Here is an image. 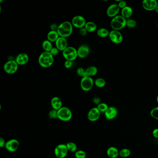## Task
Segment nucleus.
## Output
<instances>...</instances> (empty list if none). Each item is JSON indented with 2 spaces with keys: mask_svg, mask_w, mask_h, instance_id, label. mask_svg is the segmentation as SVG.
Listing matches in <instances>:
<instances>
[{
  "mask_svg": "<svg viewBox=\"0 0 158 158\" xmlns=\"http://www.w3.org/2000/svg\"><path fill=\"white\" fill-rule=\"evenodd\" d=\"M73 25L69 21H65L58 25L57 32L59 37L67 38L70 36L73 32Z\"/></svg>",
  "mask_w": 158,
  "mask_h": 158,
  "instance_id": "obj_1",
  "label": "nucleus"
},
{
  "mask_svg": "<svg viewBox=\"0 0 158 158\" xmlns=\"http://www.w3.org/2000/svg\"><path fill=\"white\" fill-rule=\"evenodd\" d=\"M54 61V56L50 52L44 51L38 57V64L43 68H49L53 65Z\"/></svg>",
  "mask_w": 158,
  "mask_h": 158,
  "instance_id": "obj_2",
  "label": "nucleus"
},
{
  "mask_svg": "<svg viewBox=\"0 0 158 158\" xmlns=\"http://www.w3.org/2000/svg\"><path fill=\"white\" fill-rule=\"evenodd\" d=\"M127 19L122 16H117L111 21V28L114 30L119 31L126 26Z\"/></svg>",
  "mask_w": 158,
  "mask_h": 158,
  "instance_id": "obj_3",
  "label": "nucleus"
},
{
  "mask_svg": "<svg viewBox=\"0 0 158 158\" xmlns=\"http://www.w3.org/2000/svg\"><path fill=\"white\" fill-rule=\"evenodd\" d=\"M62 55L65 60L73 62L78 57L77 49L73 46H68L62 52Z\"/></svg>",
  "mask_w": 158,
  "mask_h": 158,
  "instance_id": "obj_4",
  "label": "nucleus"
},
{
  "mask_svg": "<svg viewBox=\"0 0 158 158\" xmlns=\"http://www.w3.org/2000/svg\"><path fill=\"white\" fill-rule=\"evenodd\" d=\"M58 119L63 122H68L71 120L73 113L71 110L66 107H62L58 110Z\"/></svg>",
  "mask_w": 158,
  "mask_h": 158,
  "instance_id": "obj_5",
  "label": "nucleus"
},
{
  "mask_svg": "<svg viewBox=\"0 0 158 158\" xmlns=\"http://www.w3.org/2000/svg\"><path fill=\"white\" fill-rule=\"evenodd\" d=\"M94 81L91 77L85 76L82 78L80 81V87L83 91H90L93 87Z\"/></svg>",
  "mask_w": 158,
  "mask_h": 158,
  "instance_id": "obj_6",
  "label": "nucleus"
},
{
  "mask_svg": "<svg viewBox=\"0 0 158 158\" xmlns=\"http://www.w3.org/2000/svg\"><path fill=\"white\" fill-rule=\"evenodd\" d=\"M19 65L15 60H9L5 63L4 69L6 73L8 74H14L16 73L18 69Z\"/></svg>",
  "mask_w": 158,
  "mask_h": 158,
  "instance_id": "obj_7",
  "label": "nucleus"
},
{
  "mask_svg": "<svg viewBox=\"0 0 158 158\" xmlns=\"http://www.w3.org/2000/svg\"><path fill=\"white\" fill-rule=\"evenodd\" d=\"M68 152L66 144H58L54 149V154L57 158H65L67 156Z\"/></svg>",
  "mask_w": 158,
  "mask_h": 158,
  "instance_id": "obj_8",
  "label": "nucleus"
},
{
  "mask_svg": "<svg viewBox=\"0 0 158 158\" xmlns=\"http://www.w3.org/2000/svg\"><path fill=\"white\" fill-rule=\"evenodd\" d=\"M85 19L81 16H76L74 17L71 20V23L73 26L77 28H84L86 23Z\"/></svg>",
  "mask_w": 158,
  "mask_h": 158,
  "instance_id": "obj_9",
  "label": "nucleus"
},
{
  "mask_svg": "<svg viewBox=\"0 0 158 158\" xmlns=\"http://www.w3.org/2000/svg\"><path fill=\"white\" fill-rule=\"evenodd\" d=\"M20 147V142L17 139H10L6 143L5 148L7 151L10 152L16 151Z\"/></svg>",
  "mask_w": 158,
  "mask_h": 158,
  "instance_id": "obj_10",
  "label": "nucleus"
},
{
  "mask_svg": "<svg viewBox=\"0 0 158 158\" xmlns=\"http://www.w3.org/2000/svg\"><path fill=\"white\" fill-rule=\"evenodd\" d=\"M109 37L110 41L115 44H120L123 41V36L119 31L113 30L110 32Z\"/></svg>",
  "mask_w": 158,
  "mask_h": 158,
  "instance_id": "obj_11",
  "label": "nucleus"
},
{
  "mask_svg": "<svg viewBox=\"0 0 158 158\" xmlns=\"http://www.w3.org/2000/svg\"><path fill=\"white\" fill-rule=\"evenodd\" d=\"M101 115V112L97 107L92 108L89 110L87 115L88 120L90 122H95L99 119Z\"/></svg>",
  "mask_w": 158,
  "mask_h": 158,
  "instance_id": "obj_12",
  "label": "nucleus"
},
{
  "mask_svg": "<svg viewBox=\"0 0 158 158\" xmlns=\"http://www.w3.org/2000/svg\"><path fill=\"white\" fill-rule=\"evenodd\" d=\"M78 57L85 58L87 57L90 53V49L87 45H82L77 49Z\"/></svg>",
  "mask_w": 158,
  "mask_h": 158,
  "instance_id": "obj_13",
  "label": "nucleus"
},
{
  "mask_svg": "<svg viewBox=\"0 0 158 158\" xmlns=\"http://www.w3.org/2000/svg\"><path fill=\"white\" fill-rule=\"evenodd\" d=\"M118 115V110L115 107H109L108 110L104 113L105 117L108 121L113 120L117 117Z\"/></svg>",
  "mask_w": 158,
  "mask_h": 158,
  "instance_id": "obj_14",
  "label": "nucleus"
},
{
  "mask_svg": "<svg viewBox=\"0 0 158 158\" xmlns=\"http://www.w3.org/2000/svg\"><path fill=\"white\" fill-rule=\"evenodd\" d=\"M143 8L148 11L155 10L158 6V2L156 0H144L142 2Z\"/></svg>",
  "mask_w": 158,
  "mask_h": 158,
  "instance_id": "obj_15",
  "label": "nucleus"
},
{
  "mask_svg": "<svg viewBox=\"0 0 158 158\" xmlns=\"http://www.w3.org/2000/svg\"><path fill=\"white\" fill-rule=\"evenodd\" d=\"M28 55L24 53H20L18 54L15 60L19 65H24L29 61Z\"/></svg>",
  "mask_w": 158,
  "mask_h": 158,
  "instance_id": "obj_16",
  "label": "nucleus"
},
{
  "mask_svg": "<svg viewBox=\"0 0 158 158\" xmlns=\"http://www.w3.org/2000/svg\"><path fill=\"white\" fill-rule=\"evenodd\" d=\"M120 8L118 5L115 4H113L108 7L107 10V14L110 17H115L117 16L120 11Z\"/></svg>",
  "mask_w": 158,
  "mask_h": 158,
  "instance_id": "obj_17",
  "label": "nucleus"
},
{
  "mask_svg": "<svg viewBox=\"0 0 158 158\" xmlns=\"http://www.w3.org/2000/svg\"><path fill=\"white\" fill-rule=\"evenodd\" d=\"M56 47L59 50V51H64L68 47V41L65 38L59 37L55 42Z\"/></svg>",
  "mask_w": 158,
  "mask_h": 158,
  "instance_id": "obj_18",
  "label": "nucleus"
},
{
  "mask_svg": "<svg viewBox=\"0 0 158 158\" xmlns=\"http://www.w3.org/2000/svg\"><path fill=\"white\" fill-rule=\"evenodd\" d=\"M51 105L53 110H58L63 107L62 102L60 98L58 97H54L51 99Z\"/></svg>",
  "mask_w": 158,
  "mask_h": 158,
  "instance_id": "obj_19",
  "label": "nucleus"
},
{
  "mask_svg": "<svg viewBox=\"0 0 158 158\" xmlns=\"http://www.w3.org/2000/svg\"><path fill=\"white\" fill-rule=\"evenodd\" d=\"M107 155L110 158H117L119 156V151L115 147H110L107 150Z\"/></svg>",
  "mask_w": 158,
  "mask_h": 158,
  "instance_id": "obj_20",
  "label": "nucleus"
},
{
  "mask_svg": "<svg viewBox=\"0 0 158 158\" xmlns=\"http://www.w3.org/2000/svg\"><path fill=\"white\" fill-rule=\"evenodd\" d=\"M121 14V16L125 18V19H129L132 16L133 14V9L130 6H126L122 9Z\"/></svg>",
  "mask_w": 158,
  "mask_h": 158,
  "instance_id": "obj_21",
  "label": "nucleus"
},
{
  "mask_svg": "<svg viewBox=\"0 0 158 158\" xmlns=\"http://www.w3.org/2000/svg\"><path fill=\"white\" fill-rule=\"evenodd\" d=\"M59 37V35L57 31L51 30L47 35V40L51 42H56Z\"/></svg>",
  "mask_w": 158,
  "mask_h": 158,
  "instance_id": "obj_22",
  "label": "nucleus"
},
{
  "mask_svg": "<svg viewBox=\"0 0 158 158\" xmlns=\"http://www.w3.org/2000/svg\"><path fill=\"white\" fill-rule=\"evenodd\" d=\"M86 75L88 77H93L97 75L98 73V69L97 67L95 66H90L85 69Z\"/></svg>",
  "mask_w": 158,
  "mask_h": 158,
  "instance_id": "obj_23",
  "label": "nucleus"
},
{
  "mask_svg": "<svg viewBox=\"0 0 158 158\" xmlns=\"http://www.w3.org/2000/svg\"><path fill=\"white\" fill-rule=\"evenodd\" d=\"M85 28L89 33L95 32L97 29V25L96 23L93 21H88L86 22L85 26Z\"/></svg>",
  "mask_w": 158,
  "mask_h": 158,
  "instance_id": "obj_24",
  "label": "nucleus"
},
{
  "mask_svg": "<svg viewBox=\"0 0 158 158\" xmlns=\"http://www.w3.org/2000/svg\"><path fill=\"white\" fill-rule=\"evenodd\" d=\"M42 47L44 52H50L53 47L52 42L48 40L43 41L42 44Z\"/></svg>",
  "mask_w": 158,
  "mask_h": 158,
  "instance_id": "obj_25",
  "label": "nucleus"
},
{
  "mask_svg": "<svg viewBox=\"0 0 158 158\" xmlns=\"http://www.w3.org/2000/svg\"><path fill=\"white\" fill-rule=\"evenodd\" d=\"M110 32L108 30L105 28H101L97 31V35L101 38H105L109 36Z\"/></svg>",
  "mask_w": 158,
  "mask_h": 158,
  "instance_id": "obj_26",
  "label": "nucleus"
},
{
  "mask_svg": "<svg viewBox=\"0 0 158 158\" xmlns=\"http://www.w3.org/2000/svg\"><path fill=\"white\" fill-rule=\"evenodd\" d=\"M66 147L68 152H70L71 153L76 152L78 150V147L76 143L73 142H69L66 144Z\"/></svg>",
  "mask_w": 158,
  "mask_h": 158,
  "instance_id": "obj_27",
  "label": "nucleus"
},
{
  "mask_svg": "<svg viewBox=\"0 0 158 158\" xmlns=\"http://www.w3.org/2000/svg\"><path fill=\"white\" fill-rule=\"evenodd\" d=\"M131 151L128 148H123L119 151V156L122 158H127L130 155Z\"/></svg>",
  "mask_w": 158,
  "mask_h": 158,
  "instance_id": "obj_28",
  "label": "nucleus"
},
{
  "mask_svg": "<svg viewBox=\"0 0 158 158\" xmlns=\"http://www.w3.org/2000/svg\"><path fill=\"white\" fill-rule=\"evenodd\" d=\"M94 85L98 88H102L105 85V80L101 78H98L95 81Z\"/></svg>",
  "mask_w": 158,
  "mask_h": 158,
  "instance_id": "obj_29",
  "label": "nucleus"
},
{
  "mask_svg": "<svg viewBox=\"0 0 158 158\" xmlns=\"http://www.w3.org/2000/svg\"><path fill=\"white\" fill-rule=\"evenodd\" d=\"M97 107L101 113H105L107 110H108L109 107L106 103L101 102L97 106Z\"/></svg>",
  "mask_w": 158,
  "mask_h": 158,
  "instance_id": "obj_30",
  "label": "nucleus"
},
{
  "mask_svg": "<svg viewBox=\"0 0 158 158\" xmlns=\"http://www.w3.org/2000/svg\"><path fill=\"white\" fill-rule=\"evenodd\" d=\"M75 156L76 158H86V153L82 150H78L75 152Z\"/></svg>",
  "mask_w": 158,
  "mask_h": 158,
  "instance_id": "obj_31",
  "label": "nucleus"
},
{
  "mask_svg": "<svg viewBox=\"0 0 158 158\" xmlns=\"http://www.w3.org/2000/svg\"><path fill=\"white\" fill-rule=\"evenodd\" d=\"M150 114L151 117L154 119L158 120V106L152 109L150 112Z\"/></svg>",
  "mask_w": 158,
  "mask_h": 158,
  "instance_id": "obj_32",
  "label": "nucleus"
},
{
  "mask_svg": "<svg viewBox=\"0 0 158 158\" xmlns=\"http://www.w3.org/2000/svg\"><path fill=\"white\" fill-rule=\"evenodd\" d=\"M48 117L51 119H58V110H52L48 113Z\"/></svg>",
  "mask_w": 158,
  "mask_h": 158,
  "instance_id": "obj_33",
  "label": "nucleus"
},
{
  "mask_svg": "<svg viewBox=\"0 0 158 158\" xmlns=\"http://www.w3.org/2000/svg\"><path fill=\"white\" fill-rule=\"evenodd\" d=\"M77 75L79 77H81L82 78L86 76V75L85 70L82 67H79L76 70Z\"/></svg>",
  "mask_w": 158,
  "mask_h": 158,
  "instance_id": "obj_34",
  "label": "nucleus"
},
{
  "mask_svg": "<svg viewBox=\"0 0 158 158\" xmlns=\"http://www.w3.org/2000/svg\"><path fill=\"white\" fill-rule=\"evenodd\" d=\"M126 26L129 28H135L136 26V22L135 20L132 19H127V20Z\"/></svg>",
  "mask_w": 158,
  "mask_h": 158,
  "instance_id": "obj_35",
  "label": "nucleus"
},
{
  "mask_svg": "<svg viewBox=\"0 0 158 158\" xmlns=\"http://www.w3.org/2000/svg\"><path fill=\"white\" fill-rule=\"evenodd\" d=\"M59 50L56 47H53L52 49L51 50L50 53L53 55V56H57L59 53Z\"/></svg>",
  "mask_w": 158,
  "mask_h": 158,
  "instance_id": "obj_36",
  "label": "nucleus"
},
{
  "mask_svg": "<svg viewBox=\"0 0 158 158\" xmlns=\"http://www.w3.org/2000/svg\"><path fill=\"white\" fill-rule=\"evenodd\" d=\"M64 66L66 69H70L73 66V62L70 61L65 60L64 63Z\"/></svg>",
  "mask_w": 158,
  "mask_h": 158,
  "instance_id": "obj_37",
  "label": "nucleus"
},
{
  "mask_svg": "<svg viewBox=\"0 0 158 158\" xmlns=\"http://www.w3.org/2000/svg\"><path fill=\"white\" fill-rule=\"evenodd\" d=\"M88 32L87 30L85 28V27L79 29V33L80 35H82L83 36H85L87 35Z\"/></svg>",
  "mask_w": 158,
  "mask_h": 158,
  "instance_id": "obj_38",
  "label": "nucleus"
},
{
  "mask_svg": "<svg viewBox=\"0 0 158 158\" xmlns=\"http://www.w3.org/2000/svg\"><path fill=\"white\" fill-rule=\"evenodd\" d=\"M92 101H93V103L96 104L97 105H99L100 103H101L100 98L98 97H95L93 98L92 99Z\"/></svg>",
  "mask_w": 158,
  "mask_h": 158,
  "instance_id": "obj_39",
  "label": "nucleus"
},
{
  "mask_svg": "<svg viewBox=\"0 0 158 158\" xmlns=\"http://www.w3.org/2000/svg\"><path fill=\"white\" fill-rule=\"evenodd\" d=\"M118 5L120 9H123V8L127 6L126 2L123 1H119Z\"/></svg>",
  "mask_w": 158,
  "mask_h": 158,
  "instance_id": "obj_40",
  "label": "nucleus"
},
{
  "mask_svg": "<svg viewBox=\"0 0 158 158\" xmlns=\"http://www.w3.org/2000/svg\"><path fill=\"white\" fill-rule=\"evenodd\" d=\"M6 143V142L5 141L4 139V138L0 137V147H1V148L5 147Z\"/></svg>",
  "mask_w": 158,
  "mask_h": 158,
  "instance_id": "obj_41",
  "label": "nucleus"
},
{
  "mask_svg": "<svg viewBox=\"0 0 158 158\" xmlns=\"http://www.w3.org/2000/svg\"><path fill=\"white\" fill-rule=\"evenodd\" d=\"M152 135L155 138L158 139V128L154 129L152 132Z\"/></svg>",
  "mask_w": 158,
  "mask_h": 158,
  "instance_id": "obj_42",
  "label": "nucleus"
},
{
  "mask_svg": "<svg viewBox=\"0 0 158 158\" xmlns=\"http://www.w3.org/2000/svg\"><path fill=\"white\" fill-rule=\"evenodd\" d=\"M58 25L56 24L55 23H53L50 26V29L52 31H57Z\"/></svg>",
  "mask_w": 158,
  "mask_h": 158,
  "instance_id": "obj_43",
  "label": "nucleus"
},
{
  "mask_svg": "<svg viewBox=\"0 0 158 158\" xmlns=\"http://www.w3.org/2000/svg\"><path fill=\"white\" fill-rule=\"evenodd\" d=\"M155 10L156 11L157 13H158V5L157 6V7L155 9Z\"/></svg>",
  "mask_w": 158,
  "mask_h": 158,
  "instance_id": "obj_44",
  "label": "nucleus"
},
{
  "mask_svg": "<svg viewBox=\"0 0 158 158\" xmlns=\"http://www.w3.org/2000/svg\"><path fill=\"white\" fill-rule=\"evenodd\" d=\"M156 101H157V102L158 103V95L157 97V98H156Z\"/></svg>",
  "mask_w": 158,
  "mask_h": 158,
  "instance_id": "obj_45",
  "label": "nucleus"
}]
</instances>
